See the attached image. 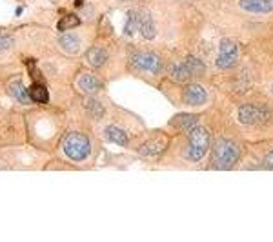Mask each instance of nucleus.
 Wrapping results in <instances>:
<instances>
[{
    "mask_svg": "<svg viewBox=\"0 0 273 242\" xmlns=\"http://www.w3.org/2000/svg\"><path fill=\"white\" fill-rule=\"evenodd\" d=\"M209 146H211L209 131L197 124L193 130L188 131V146L184 149V157L191 162H199L204 158V155L208 153Z\"/></svg>",
    "mask_w": 273,
    "mask_h": 242,
    "instance_id": "obj_2",
    "label": "nucleus"
},
{
    "mask_svg": "<svg viewBox=\"0 0 273 242\" xmlns=\"http://www.w3.org/2000/svg\"><path fill=\"white\" fill-rule=\"evenodd\" d=\"M106 139L110 140V142H113V144L128 146V135H126L121 128H117V126L106 128Z\"/></svg>",
    "mask_w": 273,
    "mask_h": 242,
    "instance_id": "obj_16",
    "label": "nucleus"
},
{
    "mask_svg": "<svg viewBox=\"0 0 273 242\" xmlns=\"http://www.w3.org/2000/svg\"><path fill=\"white\" fill-rule=\"evenodd\" d=\"M89 140L82 133H71L64 142V153L73 160H84L89 155Z\"/></svg>",
    "mask_w": 273,
    "mask_h": 242,
    "instance_id": "obj_3",
    "label": "nucleus"
},
{
    "mask_svg": "<svg viewBox=\"0 0 273 242\" xmlns=\"http://www.w3.org/2000/svg\"><path fill=\"white\" fill-rule=\"evenodd\" d=\"M182 66H184L186 73H188V77H200V75L204 73V64L197 58V56L190 55L186 56L184 62H182Z\"/></svg>",
    "mask_w": 273,
    "mask_h": 242,
    "instance_id": "obj_14",
    "label": "nucleus"
},
{
    "mask_svg": "<svg viewBox=\"0 0 273 242\" xmlns=\"http://www.w3.org/2000/svg\"><path fill=\"white\" fill-rule=\"evenodd\" d=\"M239 4L248 13L266 15L273 11V0H241Z\"/></svg>",
    "mask_w": 273,
    "mask_h": 242,
    "instance_id": "obj_10",
    "label": "nucleus"
},
{
    "mask_svg": "<svg viewBox=\"0 0 273 242\" xmlns=\"http://www.w3.org/2000/svg\"><path fill=\"white\" fill-rule=\"evenodd\" d=\"M264 166H266V168H269V169H273V151L268 155V157H266V160H264Z\"/></svg>",
    "mask_w": 273,
    "mask_h": 242,
    "instance_id": "obj_24",
    "label": "nucleus"
},
{
    "mask_svg": "<svg viewBox=\"0 0 273 242\" xmlns=\"http://www.w3.org/2000/svg\"><path fill=\"white\" fill-rule=\"evenodd\" d=\"M168 146V137L164 133H155L153 139H149L142 148L139 149V153L142 157H158V155L166 149Z\"/></svg>",
    "mask_w": 273,
    "mask_h": 242,
    "instance_id": "obj_9",
    "label": "nucleus"
},
{
    "mask_svg": "<svg viewBox=\"0 0 273 242\" xmlns=\"http://www.w3.org/2000/svg\"><path fill=\"white\" fill-rule=\"evenodd\" d=\"M135 29H137V13H131L130 17H128V22H126L124 35L126 37H133Z\"/></svg>",
    "mask_w": 273,
    "mask_h": 242,
    "instance_id": "obj_21",
    "label": "nucleus"
},
{
    "mask_svg": "<svg viewBox=\"0 0 273 242\" xmlns=\"http://www.w3.org/2000/svg\"><path fill=\"white\" fill-rule=\"evenodd\" d=\"M82 2L84 0H77V6H82Z\"/></svg>",
    "mask_w": 273,
    "mask_h": 242,
    "instance_id": "obj_25",
    "label": "nucleus"
},
{
    "mask_svg": "<svg viewBox=\"0 0 273 242\" xmlns=\"http://www.w3.org/2000/svg\"><path fill=\"white\" fill-rule=\"evenodd\" d=\"M29 97H31V100H35L38 104H46L49 100V93H47L44 84H33L29 88Z\"/></svg>",
    "mask_w": 273,
    "mask_h": 242,
    "instance_id": "obj_18",
    "label": "nucleus"
},
{
    "mask_svg": "<svg viewBox=\"0 0 273 242\" xmlns=\"http://www.w3.org/2000/svg\"><path fill=\"white\" fill-rule=\"evenodd\" d=\"M79 86L84 93H88V95L97 93V91H100V88H102L100 80H98L97 77H93V75H88V73L82 75L79 79Z\"/></svg>",
    "mask_w": 273,
    "mask_h": 242,
    "instance_id": "obj_13",
    "label": "nucleus"
},
{
    "mask_svg": "<svg viewBox=\"0 0 273 242\" xmlns=\"http://www.w3.org/2000/svg\"><path fill=\"white\" fill-rule=\"evenodd\" d=\"M269 118V111L257 104H246L239 109V120L244 126H262Z\"/></svg>",
    "mask_w": 273,
    "mask_h": 242,
    "instance_id": "obj_6",
    "label": "nucleus"
},
{
    "mask_svg": "<svg viewBox=\"0 0 273 242\" xmlns=\"http://www.w3.org/2000/svg\"><path fill=\"white\" fill-rule=\"evenodd\" d=\"M59 42H61L62 49H66L68 53H77L80 47L79 37L73 35V33H64V35H61V37H59Z\"/></svg>",
    "mask_w": 273,
    "mask_h": 242,
    "instance_id": "obj_15",
    "label": "nucleus"
},
{
    "mask_svg": "<svg viewBox=\"0 0 273 242\" xmlns=\"http://www.w3.org/2000/svg\"><path fill=\"white\" fill-rule=\"evenodd\" d=\"M11 46V38L6 37V35H0V51H4Z\"/></svg>",
    "mask_w": 273,
    "mask_h": 242,
    "instance_id": "obj_23",
    "label": "nucleus"
},
{
    "mask_svg": "<svg viewBox=\"0 0 273 242\" xmlns=\"http://www.w3.org/2000/svg\"><path fill=\"white\" fill-rule=\"evenodd\" d=\"M199 120L200 115H197V113H179L170 120V126L179 133H188L199 124Z\"/></svg>",
    "mask_w": 273,
    "mask_h": 242,
    "instance_id": "obj_8",
    "label": "nucleus"
},
{
    "mask_svg": "<svg viewBox=\"0 0 273 242\" xmlns=\"http://www.w3.org/2000/svg\"><path fill=\"white\" fill-rule=\"evenodd\" d=\"M80 24V20H79V17L77 15H64L61 20H59V24H57V28H59V31H68V29H73V28H77Z\"/></svg>",
    "mask_w": 273,
    "mask_h": 242,
    "instance_id": "obj_19",
    "label": "nucleus"
},
{
    "mask_svg": "<svg viewBox=\"0 0 273 242\" xmlns=\"http://www.w3.org/2000/svg\"><path fill=\"white\" fill-rule=\"evenodd\" d=\"M130 62L133 68L148 73H160L162 71V58L153 51H137L130 56Z\"/></svg>",
    "mask_w": 273,
    "mask_h": 242,
    "instance_id": "obj_4",
    "label": "nucleus"
},
{
    "mask_svg": "<svg viewBox=\"0 0 273 242\" xmlns=\"http://www.w3.org/2000/svg\"><path fill=\"white\" fill-rule=\"evenodd\" d=\"M28 71H29V75H31L33 79H35V82H40V80H42V75H40V71H38L37 68H35V66L29 64Z\"/></svg>",
    "mask_w": 273,
    "mask_h": 242,
    "instance_id": "obj_22",
    "label": "nucleus"
},
{
    "mask_svg": "<svg viewBox=\"0 0 273 242\" xmlns=\"http://www.w3.org/2000/svg\"><path fill=\"white\" fill-rule=\"evenodd\" d=\"M137 28H139L140 35H142L146 40H153L157 31H155V26H153V20L149 17V13H140L137 15Z\"/></svg>",
    "mask_w": 273,
    "mask_h": 242,
    "instance_id": "obj_11",
    "label": "nucleus"
},
{
    "mask_svg": "<svg viewBox=\"0 0 273 242\" xmlns=\"http://www.w3.org/2000/svg\"><path fill=\"white\" fill-rule=\"evenodd\" d=\"M86 58H88V64L91 68H100L104 62H106L107 55L102 47H91L88 53H86Z\"/></svg>",
    "mask_w": 273,
    "mask_h": 242,
    "instance_id": "obj_17",
    "label": "nucleus"
},
{
    "mask_svg": "<svg viewBox=\"0 0 273 242\" xmlns=\"http://www.w3.org/2000/svg\"><path fill=\"white\" fill-rule=\"evenodd\" d=\"M237 58H239V44L232 38H223L219 46V56L215 60V66L219 70H230L235 66Z\"/></svg>",
    "mask_w": 273,
    "mask_h": 242,
    "instance_id": "obj_5",
    "label": "nucleus"
},
{
    "mask_svg": "<svg viewBox=\"0 0 273 242\" xmlns=\"http://www.w3.org/2000/svg\"><path fill=\"white\" fill-rule=\"evenodd\" d=\"M241 160V148L235 140L219 139L213 144L211 168L213 169H232Z\"/></svg>",
    "mask_w": 273,
    "mask_h": 242,
    "instance_id": "obj_1",
    "label": "nucleus"
},
{
    "mask_svg": "<svg viewBox=\"0 0 273 242\" xmlns=\"http://www.w3.org/2000/svg\"><path fill=\"white\" fill-rule=\"evenodd\" d=\"M8 91L10 95L15 98V100H19L20 104H29L31 102V97H29V91L24 88V84L20 82L19 79L17 80H11L10 86H8Z\"/></svg>",
    "mask_w": 273,
    "mask_h": 242,
    "instance_id": "obj_12",
    "label": "nucleus"
},
{
    "mask_svg": "<svg viewBox=\"0 0 273 242\" xmlns=\"http://www.w3.org/2000/svg\"><path fill=\"white\" fill-rule=\"evenodd\" d=\"M86 107H88V111H91V115L95 116V118H102V116H104V107H102V104L97 102V100L88 98V100H86Z\"/></svg>",
    "mask_w": 273,
    "mask_h": 242,
    "instance_id": "obj_20",
    "label": "nucleus"
},
{
    "mask_svg": "<svg viewBox=\"0 0 273 242\" xmlns=\"http://www.w3.org/2000/svg\"><path fill=\"white\" fill-rule=\"evenodd\" d=\"M271 91H273V88H271Z\"/></svg>",
    "mask_w": 273,
    "mask_h": 242,
    "instance_id": "obj_26",
    "label": "nucleus"
},
{
    "mask_svg": "<svg viewBox=\"0 0 273 242\" xmlns=\"http://www.w3.org/2000/svg\"><path fill=\"white\" fill-rule=\"evenodd\" d=\"M208 100V91L199 84H188L182 91V102L186 106H202Z\"/></svg>",
    "mask_w": 273,
    "mask_h": 242,
    "instance_id": "obj_7",
    "label": "nucleus"
}]
</instances>
